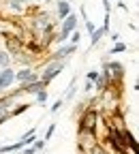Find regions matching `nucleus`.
I'll list each match as a JSON object with an SVG mask.
<instances>
[{
    "label": "nucleus",
    "instance_id": "nucleus-6",
    "mask_svg": "<svg viewBox=\"0 0 139 154\" xmlns=\"http://www.w3.org/2000/svg\"><path fill=\"white\" fill-rule=\"evenodd\" d=\"M45 88H47V82H45V79H34V82H30V84L22 86V92L36 94V92H41V90H45Z\"/></svg>",
    "mask_w": 139,
    "mask_h": 154
},
{
    "label": "nucleus",
    "instance_id": "nucleus-1",
    "mask_svg": "<svg viewBox=\"0 0 139 154\" xmlns=\"http://www.w3.org/2000/svg\"><path fill=\"white\" fill-rule=\"evenodd\" d=\"M96 122H98V111L94 107L86 109L79 118V133H96Z\"/></svg>",
    "mask_w": 139,
    "mask_h": 154
},
{
    "label": "nucleus",
    "instance_id": "nucleus-14",
    "mask_svg": "<svg viewBox=\"0 0 139 154\" xmlns=\"http://www.w3.org/2000/svg\"><path fill=\"white\" fill-rule=\"evenodd\" d=\"M124 49H126V43H118L116 47H111L109 54H120V51H124Z\"/></svg>",
    "mask_w": 139,
    "mask_h": 154
},
{
    "label": "nucleus",
    "instance_id": "nucleus-19",
    "mask_svg": "<svg viewBox=\"0 0 139 154\" xmlns=\"http://www.w3.org/2000/svg\"><path fill=\"white\" fill-rule=\"evenodd\" d=\"M60 107H62V99H58V101H56V103L51 105V113H54V111H58Z\"/></svg>",
    "mask_w": 139,
    "mask_h": 154
},
{
    "label": "nucleus",
    "instance_id": "nucleus-20",
    "mask_svg": "<svg viewBox=\"0 0 139 154\" xmlns=\"http://www.w3.org/2000/svg\"><path fill=\"white\" fill-rule=\"evenodd\" d=\"M86 30H88V32H90V34H92V32H94V24H92V22H90V19H86Z\"/></svg>",
    "mask_w": 139,
    "mask_h": 154
},
{
    "label": "nucleus",
    "instance_id": "nucleus-5",
    "mask_svg": "<svg viewBox=\"0 0 139 154\" xmlns=\"http://www.w3.org/2000/svg\"><path fill=\"white\" fill-rule=\"evenodd\" d=\"M34 79H39V75H34L30 69H22L19 73H15V82L22 84V86H26V84H30V82H34Z\"/></svg>",
    "mask_w": 139,
    "mask_h": 154
},
{
    "label": "nucleus",
    "instance_id": "nucleus-17",
    "mask_svg": "<svg viewBox=\"0 0 139 154\" xmlns=\"http://www.w3.org/2000/svg\"><path fill=\"white\" fill-rule=\"evenodd\" d=\"M54 133H56V124H49V128H47V135H45V137H43V139L47 141V139L51 137V135H54Z\"/></svg>",
    "mask_w": 139,
    "mask_h": 154
},
{
    "label": "nucleus",
    "instance_id": "nucleus-8",
    "mask_svg": "<svg viewBox=\"0 0 139 154\" xmlns=\"http://www.w3.org/2000/svg\"><path fill=\"white\" fill-rule=\"evenodd\" d=\"M69 15H71V7H69V2H66V0H58V17L64 19V17H69Z\"/></svg>",
    "mask_w": 139,
    "mask_h": 154
},
{
    "label": "nucleus",
    "instance_id": "nucleus-12",
    "mask_svg": "<svg viewBox=\"0 0 139 154\" xmlns=\"http://www.w3.org/2000/svg\"><path fill=\"white\" fill-rule=\"evenodd\" d=\"M36 103H47V92L45 90H41V92H36Z\"/></svg>",
    "mask_w": 139,
    "mask_h": 154
},
{
    "label": "nucleus",
    "instance_id": "nucleus-15",
    "mask_svg": "<svg viewBox=\"0 0 139 154\" xmlns=\"http://www.w3.org/2000/svg\"><path fill=\"white\" fill-rule=\"evenodd\" d=\"M45 143H47L45 139H34V146H32V148H34V152H36V150H43V148H45Z\"/></svg>",
    "mask_w": 139,
    "mask_h": 154
},
{
    "label": "nucleus",
    "instance_id": "nucleus-13",
    "mask_svg": "<svg viewBox=\"0 0 139 154\" xmlns=\"http://www.w3.org/2000/svg\"><path fill=\"white\" fill-rule=\"evenodd\" d=\"M28 107H30L28 103H26V105H19V107H15V109H13V111H9V113H11V116H17V113H24V111H26Z\"/></svg>",
    "mask_w": 139,
    "mask_h": 154
},
{
    "label": "nucleus",
    "instance_id": "nucleus-2",
    "mask_svg": "<svg viewBox=\"0 0 139 154\" xmlns=\"http://www.w3.org/2000/svg\"><path fill=\"white\" fill-rule=\"evenodd\" d=\"M107 139L111 141V148L118 152V154H128L124 141H122V135H120V128H116L111 124H107Z\"/></svg>",
    "mask_w": 139,
    "mask_h": 154
},
{
    "label": "nucleus",
    "instance_id": "nucleus-3",
    "mask_svg": "<svg viewBox=\"0 0 139 154\" xmlns=\"http://www.w3.org/2000/svg\"><path fill=\"white\" fill-rule=\"evenodd\" d=\"M64 64H66L64 60H51V62H49V64L43 69V79L49 84V82L54 79V77H56L58 73H60V71L64 69Z\"/></svg>",
    "mask_w": 139,
    "mask_h": 154
},
{
    "label": "nucleus",
    "instance_id": "nucleus-18",
    "mask_svg": "<svg viewBox=\"0 0 139 154\" xmlns=\"http://www.w3.org/2000/svg\"><path fill=\"white\" fill-rule=\"evenodd\" d=\"M71 38H73V45H77V43H79V38H82V34L73 30V32H71Z\"/></svg>",
    "mask_w": 139,
    "mask_h": 154
},
{
    "label": "nucleus",
    "instance_id": "nucleus-9",
    "mask_svg": "<svg viewBox=\"0 0 139 154\" xmlns=\"http://www.w3.org/2000/svg\"><path fill=\"white\" fill-rule=\"evenodd\" d=\"M75 49H77V45H66V47H62L60 51L56 54V58H54V60H64V58H66L69 54H73Z\"/></svg>",
    "mask_w": 139,
    "mask_h": 154
},
{
    "label": "nucleus",
    "instance_id": "nucleus-10",
    "mask_svg": "<svg viewBox=\"0 0 139 154\" xmlns=\"http://www.w3.org/2000/svg\"><path fill=\"white\" fill-rule=\"evenodd\" d=\"M88 154H107L101 146H98V143H92L90 148H88Z\"/></svg>",
    "mask_w": 139,
    "mask_h": 154
},
{
    "label": "nucleus",
    "instance_id": "nucleus-7",
    "mask_svg": "<svg viewBox=\"0 0 139 154\" xmlns=\"http://www.w3.org/2000/svg\"><path fill=\"white\" fill-rule=\"evenodd\" d=\"M13 82H15V73H13L9 66L0 71V90H7Z\"/></svg>",
    "mask_w": 139,
    "mask_h": 154
},
{
    "label": "nucleus",
    "instance_id": "nucleus-21",
    "mask_svg": "<svg viewBox=\"0 0 139 154\" xmlns=\"http://www.w3.org/2000/svg\"><path fill=\"white\" fill-rule=\"evenodd\" d=\"M84 90H86V92H90V90H92V84H90V82H86V86H84Z\"/></svg>",
    "mask_w": 139,
    "mask_h": 154
},
{
    "label": "nucleus",
    "instance_id": "nucleus-4",
    "mask_svg": "<svg viewBox=\"0 0 139 154\" xmlns=\"http://www.w3.org/2000/svg\"><path fill=\"white\" fill-rule=\"evenodd\" d=\"M77 28V15H69V17H64V22H62V30H60V34H58V41H66L69 38V34L73 32Z\"/></svg>",
    "mask_w": 139,
    "mask_h": 154
},
{
    "label": "nucleus",
    "instance_id": "nucleus-16",
    "mask_svg": "<svg viewBox=\"0 0 139 154\" xmlns=\"http://www.w3.org/2000/svg\"><path fill=\"white\" fill-rule=\"evenodd\" d=\"M96 79H98V73H96V71H90V73H88V82H90V84H94Z\"/></svg>",
    "mask_w": 139,
    "mask_h": 154
},
{
    "label": "nucleus",
    "instance_id": "nucleus-22",
    "mask_svg": "<svg viewBox=\"0 0 139 154\" xmlns=\"http://www.w3.org/2000/svg\"><path fill=\"white\" fill-rule=\"evenodd\" d=\"M22 154H34V148H26V150H24Z\"/></svg>",
    "mask_w": 139,
    "mask_h": 154
},
{
    "label": "nucleus",
    "instance_id": "nucleus-11",
    "mask_svg": "<svg viewBox=\"0 0 139 154\" xmlns=\"http://www.w3.org/2000/svg\"><path fill=\"white\" fill-rule=\"evenodd\" d=\"M9 60H11V56L9 54H5V51H0V66H9Z\"/></svg>",
    "mask_w": 139,
    "mask_h": 154
}]
</instances>
